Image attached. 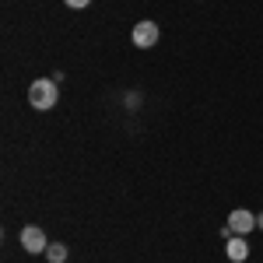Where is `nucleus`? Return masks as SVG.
<instances>
[{"mask_svg": "<svg viewBox=\"0 0 263 263\" xmlns=\"http://www.w3.org/2000/svg\"><path fill=\"white\" fill-rule=\"evenodd\" d=\"M224 256L232 263H246L249 260V239H246V235H232L228 246H224Z\"/></svg>", "mask_w": 263, "mask_h": 263, "instance_id": "obj_5", "label": "nucleus"}, {"mask_svg": "<svg viewBox=\"0 0 263 263\" xmlns=\"http://www.w3.org/2000/svg\"><path fill=\"white\" fill-rule=\"evenodd\" d=\"M46 260L49 263H67V246L63 242H49L46 246Z\"/></svg>", "mask_w": 263, "mask_h": 263, "instance_id": "obj_6", "label": "nucleus"}, {"mask_svg": "<svg viewBox=\"0 0 263 263\" xmlns=\"http://www.w3.org/2000/svg\"><path fill=\"white\" fill-rule=\"evenodd\" d=\"M228 228H232L235 235H246V239H249V232L256 228V214H253L249 207H235V211L228 214Z\"/></svg>", "mask_w": 263, "mask_h": 263, "instance_id": "obj_4", "label": "nucleus"}, {"mask_svg": "<svg viewBox=\"0 0 263 263\" xmlns=\"http://www.w3.org/2000/svg\"><path fill=\"white\" fill-rule=\"evenodd\" d=\"M63 4H67V7H74V11H84L91 0H63Z\"/></svg>", "mask_w": 263, "mask_h": 263, "instance_id": "obj_7", "label": "nucleus"}, {"mask_svg": "<svg viewBox=\"0 0 263 263\" xmlns=\"http://www.w3.org/2000/svg\"><path fill=\"white\" fill-rule=\"evenodd\" d=\"M256 228H260V232H263V211H260V214H256Z\"/></svg>", "mask_w": 263, "mask_h": 263, "instance_id": "obj_8", "label": "nucleus"}, {"mask_svg": "<svg viewBox=\"0 0 263 263\" xmlns=\"http://www.w3.org/2000/svg\"><path fill=\"white\" fill-rule=\"evenodd\" d=\"M57 102H60L57 78H35V81L28 84V105H32V109H39V112H49Z\"/></svg>", "mask_w": 263, "mask_h": 263, "instance_id": "obj_1", "label": "nucleus"}, {"mask_svg": "<svg viewBox=\"0 0 263 263\" xmlns=\"http://www.w3.org/2000/svg\"><path fill=\"white\" fill-rule=\"evenodd\" d=\"M18 242H21L25 253H32V256H35V253H46L49 239H46V232H42L39 224H25V228L18 232Z\"/></svg>", "mask_w": 263, "mask_h": 263, "instance_id": "obj_3", "label": "nucleus"}, {"mask_svg": "<svg viewBox=\"0 0 263 263\" xmlns=\"http://www.w3.org/2000/svg\"><path fill=\"white\" fill-rule=\"evenodd\" d=\"M162 39V28H158V21L144 18L134 25V32H130V42H134V49H155Z\"/></svg>", "mask_w": 263, "mask_h": 263, "instance_id": "obj_2", "label": "nucleus"}]
</instances>
